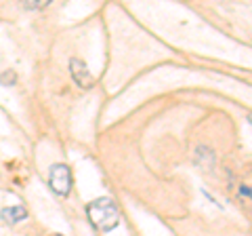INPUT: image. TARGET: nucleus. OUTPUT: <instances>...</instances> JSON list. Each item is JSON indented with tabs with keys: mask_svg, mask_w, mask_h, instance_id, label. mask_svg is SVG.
I'll return each instance as SVG.
<instances>
[{
	"mask_svg": "<svg viewBox=\"0 0 252 236\" xmlns=\"http://www.w3.org/2000/svg\"><path fill=\"white\" fill-rule=\"evenodd\" d=\"M86 215L99 232H109L120 224V209L109 196H99V198L91 200L86 207Z\"/></svg>",
	"mask_w": 252,
	"mask_h": 236,
	"instance_id": "f257e3e1",
	"label": "nucleus"
},
{
	"mask_svg": "<svg viewBox=\"0 0 252 236\" xmlns=\"http://www.w3.org/2000/svg\"><path fill=\"white\" fill-rule=\"evenodd\" d=\"M72 171H69L67 164H53L51 171H49V186L51 190L57 194V196H67L69 192H72Z\"/></svg>",
	"mask_w": 252,
	"mask_h": 236,
	"instance_id": "f03ea898",
	"label": "nucleus"
},
{
	"mask_svg": "<svg viewBox=\"0 0 252 236\" xmlns=\"http://www.w3.org/2000/svg\"><path fill=\"white\" fill-rule=\"evenodd\" d=\"M69 74H72L74 82L80 86V89H93L94 86V78L89 72V68H86V64L82 59H78V57L69 59Z\"/></svg>",
	"mask_w": 252,
	"mask_h": 236,
	"instance_id": "7ed1b4c3",
	"label": "nucleus"
},
{
	"mask_svg": "<svg viewBox=\"0 0 252 236\" xmlns=\"http://www.w3.org/2000/svg\"><path fill=\"white\" fill-rule=\"evenodd\" d=\"M28 217V211L26 207H21V204H13V207H4L0 211V219L6 224H19L23 219Z\"/></svg>",
	"mask_w": 252,
	"mask_h": 236,
	"instance_id": "20e7f679",
	"label": "nucleus"
},
{
	"mask_svg": "<svg viewBox=\"0 0 252 236\" xmlns=\"http://www.w3.org/2000/svg\"><path fill=\"white\" fill-rule=\"evenodd\" d=\"M15 82H17V74L13 70H6V72L0 74V84L2 86H13Z\"/></svg>",
	"mask_w": 252,
	"mask_h": 236,
	"instance_id": "39448f33",
	"label": "nucleus"
},
{
	"mask_svg": "<svg viewBox=\"0 0 252 236\" xmlns=\"http://www.w3.org/2000/svg\"><path fill=\"white\" fill-rule=\"evenodd\" d=\"M49 4V2H46ZM46 4H40V0H32V2H26L28 9H40V6H46Z\"/></svg>",
	"mask_w": 252,
	"mask_h": 236,
	"instance_id": "423d86ee",
	"label": "nucleus"
},
{
	"mask_svg": "<svg viewBox=\"0 0 252 236\" xmlns=\"http://www.w3.org/2000/svg\"><path fill=\"white\" fill-rule=\"evenodd\" d=\"M240 194H242V196H248V198L252 200V188H248V186H242V188H240Z\"/></svg>",
	"mask_w": 252,
	"mask_h": 236,
	"instance_id": "0eeeda50",
	"label": "nucleus"
},
{
	"mask_svg": "<svg viewBox=\"0 0 252 236\" xmlns=\"http://www.w3.org/2000/svg\"><path fill=\"white\" fill-rule=\"evenodd\" d=\"M248 122H250V127H252V116H248Z\"/></svg>",
	"mask_w": 252,
	"mask_h": 236,
	"instance_id": "6e6552de",
	"label": "nucleus"
},
{
	"mask_svg": "<svg viewBox=\"0 0 252 236\" xmlns=\"http://www.w3.org/2000/svg\"><path fill=\"white\" fill-rule=\"evenodd\" d=\"M55 236H61V234H55Z\"/></svg>",
	"mask_w": 252,
	"mask_h": 236,
	"instance_id": "1a4fd4ad",
	"label": "nucleus"
}]
</instances>
